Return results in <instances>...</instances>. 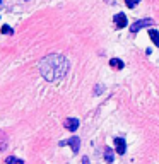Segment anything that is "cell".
<instances>
[{"instance_id":"obj_3","label":"cell","mask_w":159,"mask_h":164,"mask_svg":"<svg viewBox=\"0 0 159 164\" xmlns=\"http://www.w3.org/2000/svg\"><path fill=\"white\" fill-rule=\"evenodd\" d=\"M60 145H70V147H72V152L77 154L79 149H81V138H79V137H72V138H69V140L60 142Z\"/></svg>"},{"instance_id":"obj_4","label":"cell","mask_w":159,"mask_h":164,"mask_svg":"<svg viewBox=\"0 0 159 164\" xmlns=\"http://www.w3.org/2000/svg\"><path fill=\"white\" fill-rule=\"evenodd\" d=\"M63 125H65V128H67V130H70V132H75V130L79 128V120H77V118H67Z\"/></svg>"},{"instance_id":"obj_10","label":"cell","mask_w":159,"mask_h":164,"mask_svg":"<svg viewBox=\"0 0 159 164\" xmlns=\"http://www.w3.org/2000/svg\"><path fill=\"white\" fill-rule=\"evenodd\" d=\"M5 163L7 164H24V161H21V159H17V157H14V156H9L7 159H5Z\"/></svg>"},{"instance_id":"obj_1","label":"cell","mask_w":159,"mask_h":164,"mask_svg":"<svg viewBox=\"0 0 159 164\" xmlns=\"http://www.w3.org/2000/svg\"><path fill=\"white\" fill-rule=\"evenodd\" d=\"M40 70L46 81H60L62 77H65L69 70V60L62 55H48L40 62Z\"/></svg>"},{"instance_id":"obj_13","label":"cell","mask_w":159,"mask_h":164,"mask_svg":"<svg viewBox=\"0 0 159 164\" xmlns=\"http://www.w3.org/2000/svg\"><path fill=\"white\" fill-rule=\"evenodd\" d=\"M82 164H91L89 163V157H82Z\"/></svg>"},{"instance_id":"obj_6","label":"cell","mask_w":159,"mask_h":164,"mask_svg":"<svg viewBox=\"0 0 159 164\" xmlns=\"http://www.w3.org/2000/svg\"><path fill=\"white\" fill-rule=\"evenodd\" d=\"M115 145H117V152H118V154H125V150H127V144H125L123 138L117 137V138H115Z\"/></svg>"},{"instance_id":"obj_11","label":"cell","mask_w":159,"mask_h":164,"mask_svg":"<svg viewBox=\"0 0 159 164\" xmlns=\"http://www.w3.org/2000/svg\"><path fill=\"white\" fill-rule=\"evenodd\" d=\"M138 2H142V0H125V5L128 7V9H133Z\"/></svg>"},{"instance_id":"obj_8","label":"cell","mask_w":159,"mask_h":164,"mask_svg":"<svg viewBox=\"0 0 159 164\" xmlns=\"http://www.w3.org/2000/svg\"><path fill=\"white\" fill-rule=\"evenodd\" d=\"M110 65H111L113 68H117V70H122V68L125 67V63L120 60V58H111V60H110Z\"/></svg>"},{"instance_id":"obj_14","label":"cell","mask_w":159,"mask_h":164,"mask_svg":"<svg viewBox=\"0 0 159 164\" xmlns=\"http://www.w3.org/2000/svg\"><path fill=\"white\" fill-rule=\"evenodd\" d=\"M0 4H2V0H0Z\"/></svg>"},{"instance_id":"obj_5","label":"cell","mask_w":159,"mask_h":164,"mask_svg":"<svg viewBox=\"0 0 159 164\" xmlns=\"http://www.w3.org/2000/svg\"><path fill=\"white\" fill-rule=\"evenodd\" d=\"M115 24H117V27L118 29H123L125 26H127V15H125V14H117V15H115Z\"/></svg>"},{"instance_id":"obj_7","label":"cell","mask_w":159,"mask_h":164,"mask_svg":"<svg viewBox=\"0 0 159 164\" xmlns=\"http://www.w3.org/2000/svg\"><path fill=\"white\" fill-rule=\"evenodd\" d=\"M149 36H151V40L154 41V45L159 48V31H158V29H154V27L149 29Z\"/></svg>"},{"instance_id":"obj_9","label":"cell","mask_w":159,"mask_h":164,"mask_svg":"<svg viewBox=\"0 0 159 164\" xmlns=\"http://www.w3.org/2000/svg\"><path fill=\"white\" fill-rule=\"evenodd\" d=\"M104 159H106V163H108V164L113 163V150H111L110 147H106V149H104Z\"/></svg>"},{"instance_id":"obj_12","label":"cell","mask_w":159,"mask_h":164,"mask_svg":"<svg viewBox=\"0 0 159 164\" xmlns=\"http://www.w3.org/2000/svg\"><path fill=\"white\" fill-rule=\"evenodd\" d=\"M2 33H4V34H12L14 31H12V27H10V26L5 24V26H2Z\"/></svg>"},{"instance_id":"obj_2","label":"cell","mask_w":159,"mask_h":164,"mask_svg":"<svg viewBox=\"0 0 159 164\" xmlns=\"http://www.w3.org/2000/svg\"><path fill=\"white\" fill-rule=\"evenodd\" d=\"M152 26H154V19L147 17V19H140V20H137V22H133L130 26V31L132 33H138L142 27H152Z\"/></svg>"}]
</instances>
